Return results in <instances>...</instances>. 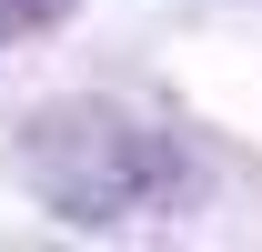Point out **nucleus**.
<instances>
[{"label": "nucleus", "instance_id": "nucleus-1", "mask_svg": "<svg viewBox=\"0 0 262 252\" xmlns=\"http://www.w3.org/2000/svg\"><path fill=\"white\" fill-rule=\"evenodd\" d=\"M20 182L61 222H141V212H171L202 172L171 131L131 121L111 101H40L20 121Z\"/></svg>", "mask_w": 262, "mask_h": 252}, {"label": "nucleus", "instance_id": "nucleus-2", "mask_svg": "<svg viewBox=\"0 0 262 252\" xmlns=\"http://www.w3.org/2000/svg\"><path fill=\"white\" fill-rule=\"evenodd\" d=\"M71 0H0V20H10V31H20V20H61Z\"/></svg>", "mask_w": 262, "mask_h": 252}]
</instances>
